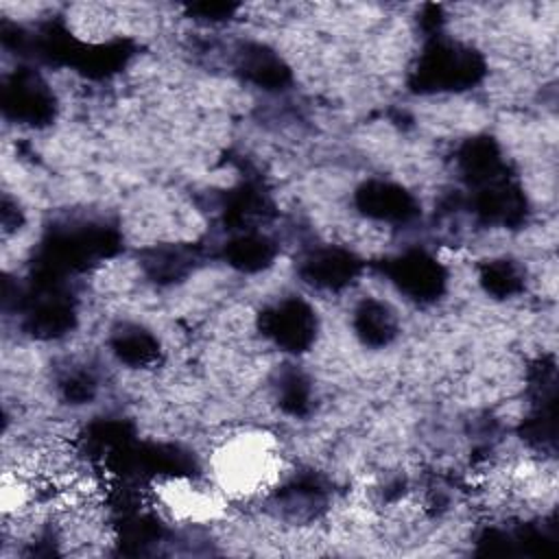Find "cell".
I'll use <instances>...</instances> for the list:
<instances>
[{
  "label": "cell",
  "mask_w": 559,
  "mask_h": 559,
  "mask_svg": "<svg viewBox=\"0 0 559 559\" xmlns=\"http://www.w3.org/2000/svg\"><path fill=\"white\" fill-rule=\"evenodd\" d=\"M218 489L229 496H253L269 489L282 469L275 439L262 430L231 435L212 456Z\"/></svg>",
  "instance_id": "1"
},
{
  "label": "cell",
  "mask_w": 559,
  "mask_h": 559,
  "mask_svg": "<svg viewBox=\"0 0 559 559\" xmlns=\"http://www.w3.org/2000/svg\"><path fill=\"white\" fill-rule=\"evenodd\" d=\"M162 502L170 509L175 518L192 520V522L210 520L223 507L216 491H210V487L190 483L186 478L168 480L162 487Z\"/></svg>",
  "instance_id": "2"
}]
</instances>
